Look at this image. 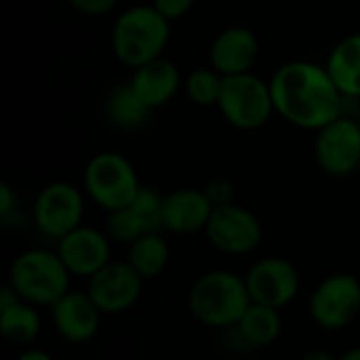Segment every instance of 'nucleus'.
<instances>
[{
	"instance_id": "obj_1",
	"label": "nucleus",
	"mask_w": 360,
	"mask_h": 360,
	"mask_svg": "<svg viewBox=\"0 0 360 360\" xmlns=\"http://www.w3.org/2000/svg\"><path fill=\"white\" fill-rule=\"evenodd\" d=\"M274 110L289 124L319 131L342 116L344 95L325 65L314 61H287L270 78Z\"/></svg>"
},
{
	"instance_id": "obj_2",
	"label": "nucleus",
	"mask_w": 360,
	"mask_h": 360,
	"mask_svg": "<svg viewBox=\"0 0 360 360\" xmlns=\"http://www.w3.org/2000/svg\"><path fill=\"white\" fill-rule=\"evenodd\" d=\"M171 40V21L152 4H137L118 15L112 27V53L127 68H141L158 57Z\"/></svg>"
},
{
	"instance_id": "obj_3",
	"label": "nucleus",
	"mask_w": 360,
	"mask_h": 360,
	"mask_svg": "<svg viewBox=\"0 0 360 360\" xmlns=\"http://www.w3.org/2000/svg\"><path fill=\"white\" fill-rule=\"evenodd\" d=\"M245 276L230 270H211L190 289L188 308L192 316L211 329H232L251 306Z\"/></svg>"
},
{
	"instance_id": "obj_4",
	"label": "nucleus",
	"mask_w": 360,
	"mask_h": 360,
	"mask_svg": "<svg viewBox=\"0 0 360 360\" xmlns=\"http://www.w3.org/2000/svg\"><path fill=\"white\" fill-rule=\"evenodd\" d=\"M70 272L57 251L30 249L8 268V285L32 306H53L70 291Z\"/></svg>"
},
{
	"instance_id": "obj_5",
	"label": "nucleus",
	"mask_w": 360,
	"mask_h": 360,
	"mask_svg": "<svg viewBox=\"0 0 360 360\" xmlns=\"http://www.w3.org/2000/svg\"><path fill=\"white\" fill-rule=\"evenodd\" d=\"M141 188L133 162L118 152H99L84 169L86 196L108 213L131 205Z\"/></svg>"
},
{
	"instance_id": "obj_6",
	"label": "nucleus",
	"mask_w": 360,
	"mask_h": 360,
	"mask_svg": "<svg viewBox=\"0 0 360 360\" xmlns=\"http://www.w3.org/2000/svg\"><path fill=\"white\" fill-rule=\"evenodd\" d=\"M217 108L226 122L240 131H257L270 122L272 114H276L270 82L253 72L226 76Z\"/></svg>"
},
{
	"instance_id": "obj_7",
	"label": "nucleus",
	"mask_w": 360,
	"mask_h": 360,
	"mask_svg": "<svg viewBox=\"0 0 360 360\" xmlns=\"http://www.w3.org/2000/svg\"><path fill=\"white\" fill-rule=\"evenodd\" d=\"M360 314V281L354 274L327 276L310 297L312 321L327 331H342Z\"/></svg>"
},
{
	"instance_id": "obj_8",
	"label": "nucleus",
	"mask_w": 360,
	"mask_h": 360,
	"mask_svg": "<svg viewBox=\"0 0 360 360\" xmlns=\"http://www.w3.org/2000/svg\"><path fill=\"white\" fill-rule=\"evenodd\" d=\"M314 160L331 177H350L360 167V122L340 116L316 131Z\"/></svg>"
},
{
	"instance_id": "obj_9",
	"label": "nucleus",
	"mask_w": 360,
	"mask_h": 360,
	"mask_svg": "<svg viewBox=\"0 0 360 360\" xmlns=\"http://www.w3.org/2000/svg\"><path fill=\"white\" fill-rule=\"evenodd\" d=\"M205 234L219 253L247 255L262 245L264 226L253 211L232 202L213 209Z\"/></svg>"
},
{
	"instance_id": "obj_10",
	"label": "nucleus",
	"mask_w": 360,
	"mask_h": 360,
	"mask_svg": "<svg viewBox=\"0 0 360 360\" xmlns=\"http://www.w3.org/2000/svg\"><path fill=\"white\" fill-rule=\"evenodd\" d=\"M84 196L68 181H53L44 186L34 202L36 228L49 238H63L78 226H82Z\"/></svg>"
},
{
	"instance_id": "obj_11",
	"label": "nucleus",
	"mask_w": 360,
	"mask_h": 360,
	"mask_svg": "<svg viewBox=\"0 0 360 360\" xmlns=\"http://www.w3.org/2000/svg\"><path fill=\"white\" fill-rule=\"evenodd\" d=\"M245 283L253 304H264L276 310H283L295 302L300 293V270L293 262L285 257H262L245 274Z\"/></svg>"
},
{
	"instance_id": "obj_12",
	"label": "nucleus",
	"mask_w": 360,
	"mask_h": 360,
	"mask_svg": "<svg viewBox=\"0 0 360 360\" xmlns=\"http://www.w3.org/2000/svg\"><path fill=\"white\" fill-rule=\"evenodd\" d=\"M143 278L127 262H110L86 278V293L101 314H122L141 297Z\"/></svg>"
},
{
	"instance_id": "obj_13",
	"label": "nucleus",
	"mask_w": 360,
	"mask_h": 360,
	"mask_svg": "<svg viewBox=\"0 0 360 360\" xmlns=\"http://www.w3.org/2000/svg\"><path fill=\"white\" fill-rule=\"evenodd\" d=\"M57 255L72 276L91 278L112 262L108 234L91 226H78L57 240Z\"/></svg>"
},
{
	"instance_id": "obj_14",
	"label": "nucleus",
	"mask_w": 360,
	"mask_h": 360,
	"mask_svg": "<svg viewBox=\"0 0 360 360\" xmlns=\"http://www.w3.org/2000/svg\"><path fill=\"white\" fill-rule=\"evenodd\" d=\"M162 205H165V196H160L156 190L143 186L131 205L110 213L108 236L118 243L131 245L146 234L160 232L165 228L162 226Z\"/></svg>"
},
{
	"instance_id": "obj_15",
	"label": "nucleus",
	"mask_w": 360,
	"mask_h": 360,
	"mask_svg": "<svg viewBox=\"0 0 360 360\" xmlns=\"http://www.w3.org/2000/svg\"><path fill=\"white\" fill-rule=\"evenodd\" d=\"M259 57L257 34L245 25H232L221 30L209 49V63L224 78L238 76L253 70Z\"/></svg>"
},
{
	"instance_id": "obj_16",
	"label": "nucleus",
	"mask_w": 360,
	"mask_h": 360,
	"mask_svg": "<svg viewBox=\"0 0 360 360\" xmlns=\"http://www.w3.org/2000/svg\"><path fill=\"white\" fill-rule=\"evenodd\" d=\"M51 310L57 333L70 344H84L93 340L103 316L86 291H68L51 306Z\"/></svg>"
},
{
	"instance_id": "obj_17",
	"label": "nucleus",
	"mask_w": 360,
	"mask_h": 360,
	"mask_svg": "<svg viewBox=\"0 0 360 360\" xmlns=\"http://www.w3.org/2000/svg\"><path fill=\"white\" fill-rule=\"evenodd\" d=\"M213 202L207 198L205 190L179 188L165 196L162 205V226L173 234H196L205 232L213 215Z\"/></svg>"
},
{
	"instance_id": "obj_18",
	"label": "nucleus",
	"mask_w": 360,
	"mask_h": 360,
	"mask_svg": "<svg viewBox=\"0 0 360 360\" xmlns=\"http://www.w3.org/2000/svg\"><path fill=\"white\" fill-rule=\"evenodd\" d=\"M131 86L146 101L148 108L156 110L167 105L177 95L181 86V74L173 61L158 57L133 72Z\"/></svg>"
},
{
	"instance_id": "obj_19",
	"label": "nucleus",
	"mask_w": 360,
	"mask_h": 360,
	"mask_svg": "<svg viewBox=\"0 0 360 360\" xmlns=\"http://www.w3.org/2000/svg\"><path fill=\"white\" fill-rule=\"evenodd\" d=\"M331 80L344 97H360V34L342 38L325 63Z\"/></svg>"
},
{
	"instance_id": "obj_20",
	"label": "nucleus",
	"mask_w": 360,
	"mask_h": 360,
	"mask_svg": "<svg viewBox=\"0 0 360 360\" xmlns=\"http://www.w3.org/2000/svg\"><path fill=\"white\" fill-rule=\"evenodd\" d=\"M234 329L247 346L266 348V346H272L281 338L283 316H281V310L276 308H270L264 304H251Z\"/></svg>"
},
{
	"instance_id": "obj_21",
	"label": "nucleus",
	"mask_w": 360,
	"mask_h": 360,
	"mask_svg": "<svg viewBox=\"0 0 360 360\" xmlns=\"http://www.w3.org/2000/svg\"><path fill=\"white\" fill-rule=\"evenodd\" d=\"M169 259H171V249L167 240L160 236V232L137 238L135 243L129 245V251H127V264L143 281L162 274L165 268L169 266Z\"/></svg>"
},
{
	"instance_id": "obj_22",
	"label": "nucleus",
	"mask_w": 360,
	"mask_h": 360,
	"mask_svg": "<svg viewBox=\"0 0 360 360\" xmlns=\"http://www.w3.org/2000/svg\"><path fill=\"white\" fill-rule=\"evenodd\" d=\"M42 329L40 314L36 312V306L19 300L17 304L0 310V333L6 342L15 346H27L32 344Z\"/></svg>"
},
{
	"instance_id": "obj_23",
	"label": "nucleus",
	"mask_w": 360,
	"mask_h": 360,
	"mask_svg": "<svg viewBox=\"0 0 360 360\" xmlns=\"http://www.w3.org/2000/svg\"><path fill=\"white\" fill-rule=\"evenodd\" d=\"M150 112L152 108L146 105V101L131 86V82L116 86L108 97V118L120 129L141 127L150 118Z\"/></svg>"
},
{
	"instance_id": "obj_24",
	"label": "nucleus",
	"mask_w": 360,
	"mask_h": 360,
	"mask_svg": "<svg viewBox=\"0 0 360 360\" xmlns=\"http://www.w3.org/2000/svg\"><path fill=\"white\" fill-rule=\"evenodd\" d=\"M224 76L213 68H198L188 74L186 78V93L194 105L211 108L217 105L221 93Z\"/></svg>"
},
{
	"instance_id": "obj_25",
	"label": "nucleus",
	"mask_w": 360,
	"mask_h": 360,
	"mask_svg": "<svg viewBox=\"0 0 360 360\" xmlns=\"http://www.w3.org/2000/svg\"><path fill=\"white\" fill-rule=\"evenodd\" d=\"M202 190H205L207 198L213 202V207H224V205H232L234 202V186L226 177L209 179Z\"/></svg>"
},
{
	"instance_id": "obj_26",
	"label": "nucleus",
	"mask_w": 360,
	"mask_h": 360,
	"mask_svg": "<svg viewBox=\"0 0 360 360\" xmlns=\"http://www.w3.org/2000/svg\"><path fill=\"white\" fill-rule=\"evenodd\" d=\"M152 6L167 19V21H177L181 17H186L192 6L194 0H152Z\"/></svg>"
},
{
	"instance_id": "obj_27",
	"label": "nucleus",
	"mask_w": 360,
	"mask_h": 360,
	"mask_svg": "<svg viewBox=\"0 0 360 360\" xmlns=\"http://www.w3.org/2000/svg\"><path fill=\"white\" fill-rule=\"evenodd\" d=\"M68 2L72 4L74 11L82 15H91V17L105 15L118 4V0H68Z\"/></svg>"
},
{
	"instance_id": "obj_28",
	"label": "nucleus",
	"mask_w": 360,
	"mask_h": 360,
	"mask_svg": "<svg viewBox=\"0 0 360 360\" xmlns=\"http://www.w3.org/2000/svg\"><path fill=\"white\" fill-rule=\"evenodd\" d=\"M13 207H15V194H13V190H11L8 184H2L0 186V217L4 221L13 213Z\"/></svg>"
},
{
	"instance_id": "obj_29",
	"label": "nucleus",
	"mask_w": 360,
	"mask_h": 360,
	"mask_svg": "<svg viewBox=\"0 0 360 360\" xmlns=\"http://www.w3.org/2000/svg\"><path fill=\"white\" fill-rule=\"evenodd\" d=\"M17 360H55L49 352H44V350H38V348H30V350H23Z\"/></svg>"
},
{
	"instance_id": "obj_30",
	"label": "nucleus",
	"mask_w": 360,
	"mask_h": 360,
	"mask_svg": "<svg viewBox=\"0 0 360 360\" xmlns=\"http://www.w3.org/2000/svg\"><path fill=\"white\" fill-rule=\"evenodd\" d=\"M300 360H340L338 356H333L331 352H327V350H310V352H306L304 356Z\"/></svg>"
},
{
	"instance_id": "obj_31",
	"label": "nucleus",
	"mask_w": 360,
	"mask_h": 360,
	"mask_svg": "<svg viewBox=\"0 0 360 360\" xmlns=\"http://www.w3.org/2000/svg\"><path fill=\"white\" fill-rule=\"evenodd\" d=\"M340 360H360V348H352V350L344 352Z\"/></svg>"
},
{
	"instance_id": "obj_32",
	"label": "nucleus",
	"mask_w": 360,
	"mask_h": 360,
	"mask_svg": "<svg viewBox=\"0 0 360 360\" xmlns=\"http://www.w3.org/2000/svg\"><path fill=\"white\" fill-rule=\"evenodd\" d=\"M359 177H360V167H359Z\"/></svg>"
},
{
	"instance_id": "obj_33",
	"label": "nucleus",
	"mask_w": 360,
	"mask_h": 360,
	"mask_svg": "<svg viewBox=\"0 0 360 360\" xmlns=\"http://www.w3.org/2000/svg\"><path fill=\"white\" fill-rule=\"evenodd\" d=\"M359 2H360V0H359Z\"/></svg>"
}]
</instances>
